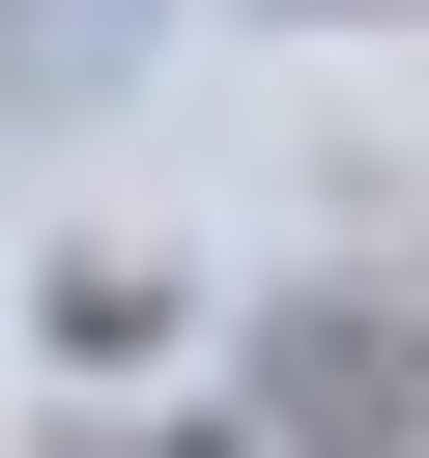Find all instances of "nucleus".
I'll list each match as a JSON object with an SVG mask.
<instances>
[{"instance_id":"2","label":"nucleus","mask_w":429,"mask_h":458,"mask_svg":"<svg viewBox=\"0 0 429 458\" xmlns=\"http://www.w3.org/2000/svg\"><path fill=\"white\" fill-rule=\"evenodd\" d=\"M172 57V0H0V114H114Z\"/></svg>"},{"instance_id":"1","label":"nucleus","mask_w":429,"mask_h":458,"mask_svg":"<svg viewBox=\"0 0 429 458\" xmlns=\"http://www.w3.org/2000/svg\"><path fill=\"white\" fill-rule=\"evenodd\" d=\"M229 429L257 458H429V286H286L229 344Z\"/></svg>"}]
</instances>
